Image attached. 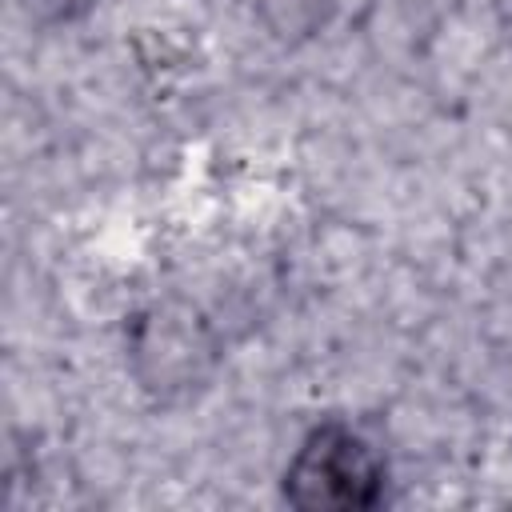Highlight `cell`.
Segmentation results:
<instances>
[{"label":"cell","instance_id":"6da1fadb","mask_svg":"<svg viewBox=\"0 0 512 512\" xmlns=\"http://www.w3.org/2000/svg\"><path fill=\"white\" fill-rule=\"evenodd\" d=\"M384 488V460L348 424L328 420L304 436L284 468V496L296 508H368Z\"/></svg>","mask_w":512,"mask_h":512}]
</instances>
